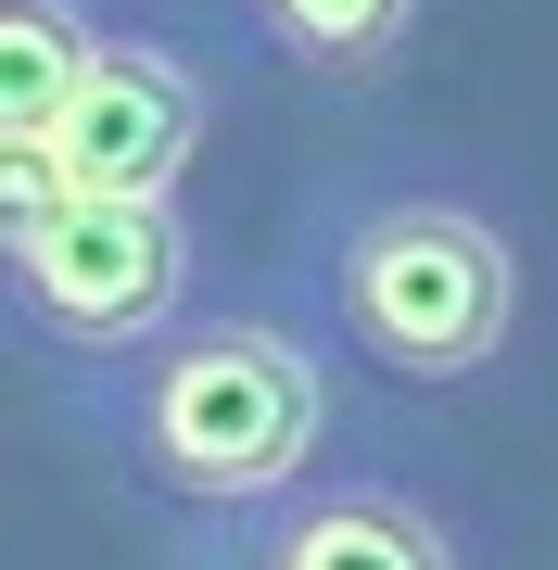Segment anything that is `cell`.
Here are the masks:
<instances>
[{
  "instance_id": "cell-1",
  "label": "cell",
  "mask_w": 558,
  "mask_h": 570,
  "mask_svg": "<svg viewBox=\"0 0 558 570\" xmlns=\"http://www.w3.org/2000/svg\"><path fill=\"white\" fill-rule=\"evenodd\" d=\"M89 431L140 494L204 520H254L280 494L317 482V444H331V367L292 317L254 305H204L178 317L166 343L89 367Z\"/></svg>"
},
{
  "instance_id": "cell-2",
  "label": "cell",
  "mask_w": 558,
  "mask_h": 570,
  "mask_svg": "<svg viewBox=\"0 0 558 570\" xmlns=\"http://www.w3.org/2000/svg\"><path fill=\"white\" fill-rule=\"evenodd\" d=\"M317 317L381 381H482L520 330V254L482 204L381 178V190H343L317 228Z\"/></svg>"
},
{
  "instance_id": "cell-3",
  "label": "cell",
  "mask_w": 558,
  "mask_h": 570,
  "mask_svg": "<svg viewBox=\"0 0 558 570\" xmlns=\"http://www.w3.org/2000/svg\"><path fill=\"white\" fill-rule=\"evenodd\" d=\"M204 279V242H190L178 204H26L0 216V305L39 330L51 355L115 367L140 343H166Z\"/></svg>"
},
{
  "instance_id": "cell-4",
  "label": "cell",
  "mask_w": 558,
  "mask_h": 570,
  "mask_svg": "<svg viewBox=\"0 0 558 570\" xmlns=\"http://www.w3.org/2000/svg\"><path fill=\"white\" fill-rule=\"evenodd\" d=\"M204 127H216V77L153 26H115L77 102L39 140H0V216H26V204H178Z\"/></svg>"
},
{
  "instance_id": "cell-5",
  "label": "cell",
  "mask_w": 558,
  "mask_h": 570,
  "mask_svg": "<svg viewBox=\"0 0 558 570\" xmlns=\"http://www.w3.org/2000/svg\"><path fill=\"white\" fill-rule=\"evenodd\" d=\"M228 558L242 570H457V532L393 469H317L305 494L228 520Z\"/></svg>"
},
{
  "instance_id": "cell-6",
  "label": "cell",
  "mask_w": 558,
  "mask_h": 570,
  "mask_svg": "<svg viewBox=\"0 0 558 570\" xmlns=\"http://www.w3.org/2000/svg\"><path fill=\"white\" fill-rule=\"evenodd\" d=\"M228 13H242L280 63H305V77H331V89H369V77H393V51L419 39L432 0H228Z\"/></svg>"
},
{
  "instance_id": "cell-7",
  "label": "cell",
  "mask_w": 558,
  "mask_h": 570,
  "mask_svg": "<svg viewBox=\"0 0 558 570\" xmlns=\"http://www.w3.org/2000/svg\"><path fill=\"white\" fill-rule=\"evenodd\" d=\"M115 26L89 0H0V140H39V127L89 89Z\"/></svg>"
},
{
  "instance_id": "cell-8",
  "label": "cell",
  "mask_w": 558,
  "mask_h": 570,
  "mask_svg": "<svg viewBox=\"0 0 558 570\" xmlns=\"http://www.w3.org/2000/svg\"><path fill=\"white\" fill-rule=\"evenodd\" d=\"M178 570H242V558H228V532H216V546H190V558H178Z\"/></svg>"
}]
</instances>
